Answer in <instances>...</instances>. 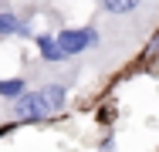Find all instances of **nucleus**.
Returning a JSON list of instances; mask_svg holds the SVG:
<instances>
[{"instance_id":"nucleus-3","label":"nucleus","mask_w":159,"mask_h":152,"mask_svg":"<svg viewBox=\"0 0 159 152\" xmlns=\"http://www.w3.org/2000/svg\"><path fill=\"white\" fill-rule=\"evenodd\" d=\"M54 34V44H58V51H61V58L68 61H92V54L98 51V30L95 24L88 20V24H78V27H68V24H61V27L51 30Z\"/></svg>"},{"instance_id":"nucleus-4","label":"nucleus","mask_w":159,"mask_h":152,"mask_svg":"<svg viewBox=\"0 0 159 152\" xmlns=\"http://www.w3.org/2000/svg\"><path fill=\"white\" fill-rule=\"evenodd\" d=\"M34 20H37V7L34 3H10L0 10V41H31L34 34Z\"/></svg>"},{"instance_id":"nucleus-6","label":"nucleus","mask_w":159,"mask_h":152,"mask_svg":"<svg viewBox=\"0 0 159 152\" xmlns=\"http://www.w3.org/2000/svg\"><path fill=\"white\" fill-rule=\"evenodd\" d=\"M142 51H146V61H149V64H159V27L152 30V37L146 41V47H142Z\"/></svg>"},{"instance_id":"nucleus-2","label":"nucleus","mask_w":159,"mask_h":152,"mask_svg":"<svg viewBox=\"0 0 159 152\" xmlns=\"http://www.w3.org/2000/svg\"><path fill=\"white\" fill-rule=\"evenodd\" d=\"M68 112V88L54 81H37L14 101H0V135L20 125H44Z\"/></svg>"},{"instance_id":"nucleus-5","label":"nucleus","mask_w":159,"mask_h":152,"mask_svg":"<svg viewBox=\"0 0 159 152\" xmlns=\"http://www.w3.org/2000/svg\"><path fill=\"white\" fill-rule=\"evenodd\" d=\"M27 88H31L27 74H10V78H0V101H14L17 95H24Z\"/></svg>"},{"instance_id":"nucleus-1","label":"nucleus","mask_w":159,"mask_h":152,"mask_svg":"<svg viewBox=\"0 0 159 152\" xmlns=\"http://www.w3.org/2000/svg\"><path fill=\"white\" fill-rule=\"evenodd\" d=\"M92 24L98 30V51L92 54L88 68L105 74L146 47V41L159 27V10L149 0H95Z\"/></svg>"}]
</instances>
